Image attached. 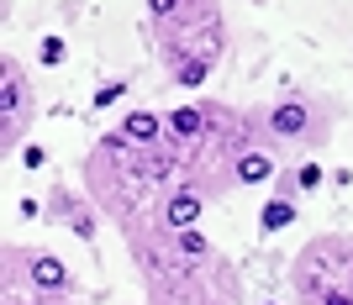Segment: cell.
I'll use <instances>...</instances> for the list:
<instances>
[{"label":"cell","mask_w":353,"mask_h":305,"mask_svg":"<svg viewBox=\"0 0 353 305\" xmlns=\"http://www.w3.org/2000/svg\"><path fill=\"white\" fill-rule=\"evenodd\" d=\"M253 305H290V300H253Z\"/></svg>","instance_id":"4fadbf2b"},{"label":"cell","mask_w":353,"mask_h":305,"mask_svg":"<svg viewBox=\"0 0 353 305\" xmlns=\"http://www.w3.org/2000/svg\"><path fill=\"white\" fill-rule=\"evenodd\" d=\"M253 116H259L264 137L280 147L285 158L301 163V158L322 153V147L338 137L348 105H343L338 95H327V90H285V95H274V101H259Z\"/></svg>","instance_id":"3957f363"},{"label":"cell","mask_w":353,"mask_h":305,"mask_svg":"<svg viewBox=\"0 0 353 305\" xmlns=\"http://www.w3.org/2000/svg\"><path fill=\"white\" fill-rule=\"evenodd\" d=\"M0 305H79V295H27V290H0Z\"/></svg>","instance_id":"9c48e42d"},{"label":"cell","mask_w":353,"mask_h":305,"mask_svg":"<svg viewBox=\"0 0 353 305\" xmlns=\"http://www.w3.org/2000/svg\"><path fill=\"white\" fill-rule=\"evenodd\" d=\"M0 290H27V295H79V274L37 242H6L0 247Z\"/></svg>","instance_id":"5b68a950"},{"label":"cell","mask_w":353,"mask_h":305,"mask_svg":"<svg viewBox=\"0 0 353 305\" xmlns=\"http://www.w3.org/2000/svg\"><path fill=\"white\" fill-rule=\"evenodd\" d=\"M143 27L159 69L185 95H201L232 48L221 0H143Z\"/></svg>","instance_id":"7a4b0ae2"},{"label":"cell","mask_w":353,"mask_h":305,"mask_svg":"<svg viewBox=\"0 0 353 305\" xmlns=\"http://www.w3.org/2000/svg\"><path fill=\"white\" fill-rule=\"evenodd\" d=\"M206 211H211V200L201 195V189H185V185H179V189H169L148 216L159 221V227H169V232H195V227L206 221Z\"/></svg>","instance_id":"52a82bcc"},{"label":"cell","mask_w":353,"mask_h":305,"mask_svg":"<svg viewBox=\"0 0 353 305\" xmlns=\"http://www.w3.org/2000/svg\"><path fill=\"white\" fill-rule=\"evenodd\" d=\"M43 221H48V227H59V232H69L74 242L95 247L105 216H101V205L90 200L85 189H74V185H63V179H53V185H48V195H43Z\"/></svg>","instance_id":"8992f818"},{"label":"cell","mask_w":353,"mask_h":305,"mask_svg":"<svg viewBox=\"0 0 353 305\" xmlns=\"http://www.w3.org/2000/svg\"><path fill=\"white\" fill-rule=\"evenodd\" d=\"M48 163V147H27V169H43Z\"/></svg>","instance_id":"7c38bea8"},{"label":"cell","mask_w":353,"mask_h":305,"mask_svg":"<svg viewBox=\"0 0 353 305\" xmlns=\"http://www.w3.org/2000/svg\"><path fill=\"white\" fill-rule=\"evenodd\" d=\"M179 185H185V147L169 143V137L153 143V147H132L105 127L101 137L90 143V153L79 158V189L101 205V216L111 221L117 232L127 221L148 216V211Z\"/></svg>","instance_id":"6da1fadb"},{"label":"cell","mask_w":353,"mask_h":305,"mask_svg":"<svg viewBox=\"0 0 353 305\" xmlns=\"http://www.w3.org/2000/svg\"><path fill=\"white\" fill-rule=\"evenodd\" d=\"M127 95V79H117V85H105V90H95V101H90V111H111V105Z\"/></svg>","instance_id":"30bf717a"},{"label":"cell","mask_w":353,"mask_h":305,"mask_svg":"<svg viewBox=\"0 0 353 305\" xmlns=\"http://www.w3.org/2000/svg\"><path fill=\"white\" fill-rule=\"evenodd\" d=\"M111 132L132 147H153V143H163V111H153V105H127V111L111 121Z\"/></svg>","instance_id":"ba28073f"},{"label":"cell","mask_w":353,"mask_h":305,"mask_svg":"<svg viewBox=\"0 0 353 305\" xmlns=\"http://www.w3.org/2000/svg\"><path fill=\"white\" fill-rule=\"evenodd\" d=\"M37 116H43V95L32 85L21 53L6 48V53H0V158H16V153L27 147Z\"/></svg>","instance_id":"277c9868"},{"label":"cell","mask_w":353,"mask_h":305,"mask_svg":"<svg viewBox=\"0 0 353 305\" xmlns=\"http://www.w3.org/2000/svg\"><path fill=\"white\" fill-rule=\"evenodd\" d=\"M43 63H48V69H59V63H63V43H48L43 48Z\"/></svg>","instance_id":"8fae6325"}]
</instances>
